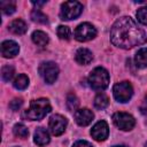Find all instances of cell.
I'll use <instances>...</instances> for the list:
<instances>
[{"label":"cell","instance_id":"cell-18","mask_svg":"<svg viewBox=\"0 0 147 147\" xmlns=\"http://www.w3.org/2000/svg\"><path fill=\"white\" fill-rule=\"evenodd\" d=\"M14 87L17 88V90H25L29 85V78L26 75L24 74H21L18 75L15 79H14V83H13Z\"/></svg>","mask_w":147,"mask_h":147},{"label":"cell","instance_id":"cell-25","mask_svg":"<svg viewBox=\"0 0 147 147\" xmlns=\"http://www.w3.org/2000/svg\"><path fill=\"white\" fill-rule=\"evenodd\" d=\"M57 36L60 37V39H64V40H69L71 37V31L68 26L65 25H60L57 28Z\"/></svg>","mask_w":147,"mask_h":147},{"label":"cell","instance_id":"cell-6","mask_svg":"<svg viewBox=\"0 0 147 147\" xmlns=\"http://www.w3.org/2000/svg\"><path fill=\"white\" fill-rule=\"evenodd\" d=\"M113 94L118 102H127L133 94V87L129 82H121L115 84Z\"/></svg>","mask_w":147,"mask_h":147},{"label":"cell","instance_id":"cell-22","mask_svg":"<svg viewBox=\"0 0 147 147\" xmlns=\"http://www.w3.org/2000/svg\"><path fill=\"white\" fill-rule=\"evenodd\" d=\"M0 8L3 14L6 15H11L16 10V5L14 1H1L0 2Z\"/></svg>","mask_w":147,"mask_h":147},{"label":"cell","instance_id":"cell-2","mask_svg":"<svg viewBox=\"0 0 147 147\" xmlns=\"http://www.w3.org/2000/svg\"><path fill=\"white\" fill-rule=\"evenodd\" d=\"M51 110L52 107L49 105V101L47 99L40 98L31 101L30 107L23 113V117L30 121H39L42 119Z\"/></svg>","mask_w":147,"mask_h":147},{"label":"cell","instance_id":"cell-19","mask_svg":"<svg viewBox=\"0 0 147 147\" xmlns=\"http://www.w3.org/2000/svg\"><path fill=\"white\" fill-rule=\"evenodd\" d=\"M109 105V99L105 93H99L94 98V106L98 109H105Z\"/></svg>","mask_w":147,"mask_h":147},{"label":"cell","instance_id":"cell-21","mask_svg":"<svg viewBox=\"0 0 147 147\" xmlns=\"http://www.w3.org/2000/svg\"><path fill=\"white\" fill-rule=\"evenodd\" d=\"M31 18L33 22L37 23H41V24H46L48 22V17L47 15H45L40 9H34L31 13Z\"/></svg>","mask_w":147,"mask_h":147},{"label":"cell","instance_id":"cell-32","mask_svg":"<svg viewBox=\"0 0 147 147\" xmlns=\"http://www.w3.org/2000/svg\"><path fill=\"white\" fill-rule=\"evenodd\" d=\"M146 102H147V96H146Z\"/></svg>","mask_w":147,"mask_h":147},{"label":"cell","instance_id":"cell-5","mask_svg":"<svg viewBox=\"0 0 147 147\" xmlns=\"http://www.w3.org/2000/svg\"><path fill=\"white\" fill-rule=\"evenodd\" d=\"M39 74L47 84H53L59 76V67L52 61L42 62L39 65Z\"/></svg>","mask_w":147,"mask_h":147},{"label":"cell","instance_id":"cell-9","mask_svg":"<svg viewBox=\"0 0 147 147\" xmlns=\"http://www.w3.org/2000/svg\"><path fill=\"white\" fill-rule=\"evenodd\" d=\"M49 130L54 136H61L67 127V119L62 115H53L48 122Z\"/></svg>","mask_w":147,"mask_h":147},{"label":"cell","instance_id":"cell-24","mask_svg":"<svg viewBox=\"0 0 147 147\" xmlns=\"http://www.w3.org/2000/svg\"><path fill=\"white\" fill-rule=\"evenodd\" d=\"M14 72H15V70H14V67L13 65H9V64L8 65H5L1 69V77H2V79L5 82H9L13 78Z\"/></svg>","mask_w":147,"mask_h":147},{"label":"cell","instance_id":"cell-4","mask_svg":"<svg viewBox=\"0 0 147 147\" xmlns=\"http://www.w3.org/2000/svg\"><path fill=\"white\" fill-rule=\"evenodd\" d=\"M83 11V5L78 1H67L62 3L61 10H60V16L62 20L70 21L77 18Z\"/></svg>","mask_w":147,"mask_h":147},{"label":"cell","instance_id":"cell-7","mask_svg":"<svg viewBox=\"0 0 147 147\" xmlns=\"http://www.w3.org/2000/svg\"><path fill=\"white\" fill-rule=\"evenodd\" d=\"M113 122L118 129H121L123 131L132 130L136 124L133 116L127 113H115L113 115Z\"/></svg>","mask_w":147,"mask_h":147},{"label":"cell","instance_id":"cell-29","mask_svg":"<svg viewBox=\"0 0 147 147\" xmlns=\"http://www.w3.org/2000/svg\"><path fill=\"white\" fill-rule=\"evenodd\" d=\"M45 3H46L45 1H41V2H40V1H37V2H36V1H32V5H33V6H37V7H40V6H44Z\"/></svg>","mask_w":147,"mask_h":147},{"label":"cell","instance_id":"cell-12","mask_svg":"<svg viewBox=\"0 0 147 147\" xmlns=\"http://www.w3.org/2000/svg\"><path fill=\"white\" fill-rule=\"evenodd\" d=\"M18 51H20V47H18V44L13 41V40H6L1 44V54L3 57H14L18 54Z\"/></svg>","mask_w":147,"mask_h":147},{"label":"cell","instance_id":"cell-30","mask_svg":"<svg viewBox=\"0 0 147 147\" xmlns=\"http://www.w3.org/2000/svg\"><path fill=\"white\" fill-rule=\"evenodd\" d=\"M113 147H127V146H124V145H119V146H113Z\"/></svg>","mask_w":147,"mask_h":147},{"label":"cell","instance_id":"cell-13","mask_svg":"<svg viewBox=\"0 0 147 147\" xmlns=\"http://www.w3.org/2000/svg\"><path fill=\"white\" fill-rule=\"evenodd\" d=\"M75 59H76V61H77L79 64L86 65V64H88V63L92 62V60H93V54H92V52H91L90 49H87V48H79V49L76 52V54H75Z\"/></svg>","mask_w":147,"mask_h":147},{"label":"cell","instance_id":"cell-26","mask_svg":"<svg viewBox=\"0 0 147 147\" xmlns=\"http://www.w3.org/2000/svg\"><path fill=\"white\" fill-rule=\"evenodd\" d=\"M137 18H138V21L141 24L147 25V6L141 7V8L138 9V11H137Z\"/></svg>","mask_w":147,"mask_h":147},{"label":"cell","instance_id":"cell-11","mask_svg":"<svg viewBox=\"0 0 147 147\" xmlns=\"http://www.w3.org/2000/svg\"><path fill=\"white\" fill-rule=\"evenodd\" d=\"M94 118V114L87 109V108H82V109H78L76 110L75 113V121L78 125L80 126H86L88 125Z\"/></svg>","mask_w":147,"mask_h":147},{"label":"cell","instance_id":"cell-15","mask_svg":"<svg viewBox=\"0 0 147 147\" xmlns=\"http://www.w3.org/2000/svg\"><path fill=\"white\" fill-rule=\"evenodd\" d=\"M34 142L38 146H45L49 142V134L47 132L46 129L44 127H38L34 131V138H33Z\"/></svg>","mask_w":147,"mask_h":147},{"label":"cell","instance_id":"cell-20","mask_svg":"<svg viewBox=\"0 0 147 147\" xmlns=\"http://www.w3.org/2000/svg\"><path fill=\"white\" fill-rule=\"evenodd\" d=\"M13 131H14V134H15L16 137L22 138V139H25V138H28V136H29V130H28V127H26L24 124H22V123L15 124Z\"/></svg>","mask_w":147,"mask_h":147},{"label":"cell","instance_id":"cell-1","mask_svg":"<svg viewBox=\"0 0 147 147\" xmlns=\"http://www.w3.org/2000/svg\"><path fill=\"white\" fill-rule=\"evenodd\" d=\"M110 40L115 46L129 49L146 42L147 36L131 17L123 16L113 24L110 30Z\"/></svg>","mask_w":147,"mask_h":147},{"label":"cell","instance_id":"cell-27","mask_svg":"<svg viewBox=\"0 0 147 147\" xmlns=\"http://www.w3.org/2000/svg\"><path fill=\"white\" fill-rule=\"evenodd\" d=\"M22 105H23V100H22L21 98H16V99H14V100L10 101L9 108H10L11 110L16 111V110H18V109L22 107Z\"/></svg>","mask_w":147,"mask_h":147},{"label":"cell","instance_id":"cell-17","mask_svg":"<svg viewBox=\"0 0 147 147\" xmlns=\"http://www.w3.org/2000/svg\"><path fill=\"white\" fill-rule=\"evenodd\" d=\"M32 41L38 46H46L48 44V36L42 31H34L32 33Z\"/></svg>","mask_w":147,"mask_h":147},{"label":"cell","instance_id":"cell-23","mask_svg":"<svg viewBox=\"0 0 147 147\" xmlns=\"http://www.w3.org/2000/svg\"><path fill=\"white\" fill-rule=\"evenodd\" d=\"M79 106V101H78V98L74 94V93H69L67 95V107L70 111H74L78 108Z\"/></svg>","mask_w":147,"mask_h":147},{"label":"cell","instance_id":"cell-8","mask_svg":"<svg viewBox=\"0 0 147 147\" xmlns=\"http://www.w3.org/2000/svg\"><path fill=\"white\" fill-rule=\"evenodd\" d=\"M74 34L78 41H88L96 36V30L90 23H82L76 28Z\"/></svg>","mask_w":147,"mask_h":147},{"label":"cell","instance_id":"cell-14","mask_svg":"<svg viewBox=\"0 0 147 147\" xmlns=\"http://www.w3.org/2000/svg\"><path fill=\"white\" fill-rule=\"evenodd\" d=\"M8 30L14 34H24L28 30V26H26V23L23 20L17 18V20H14L8 25Z\"/></svg>","mask_w":147,"mask_h":147},{"label":"cell","instance_id":"cell-16","mask_svg":"<svg viewBox=\"0 0 147 147\" xmlns=\"http://www.w3.org/2000/svg\"><path fill=\"white\" fill-rule=\"evenodd\" d=\"M134 63L138 68H147V48H141L134 56Z\"/></svg>","mask_w":147,"mask_h":147},{"label":"cell","instance_id":"cell-10","mask_svg":"<svg viewBox=\"0 0 147 147\" xmlns=\"http://www.w3.org/2000/svg\"><path fill=\"white\" fill-rule=\"evenodd\" d=\"M109 134V127L108 124L105 121H100L94 124V126L91 130V136L96 140V141H103L108 138Z\"/></svg>","mask_w":147,"mask_h":147},{"label":"cell","instance_id":"cell-31","mask_svg":"<svg viewBox=\"0 0 147 147\" xmlns=\"http://www.w3.org/2000/svg\"><path fill=\"white\" fill-rule=\"evenodd\" d=\"M145 147H147V142H146V144H145Z\"/></svg>","mask_w":147,"mask_h":147},{"label":"cell","instance_id":"cell-28","mask_svg":"<svg viewBox=\"0 0 147 147\" xmlns=\"http://www.w3.org/2000/svg\"><path fill=\"white\" fill-rule=\"evenodd\" d=\"M72 147H92V145L88 142V141H85V140H78L74 144Z\"/></svg>","mask_w":147,"mask_h":147},{"label":"cell","instance_id":"cell-3","mask_svg":"<svg viewBox=\"0 0 147 147\" xmlns=\"http://www.w3.org/2000/svg\"><path fill=\"white\" fill-rule=\"evenodd\" d=\"M87 82L92 88L96 91H102L109 85V74L105 68L98 67L90 72Z\"/></svg>","mask_w":147,"mask_h":147}]
</instances>
